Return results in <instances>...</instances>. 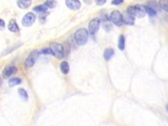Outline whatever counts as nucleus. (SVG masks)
I'll return each mask as SVG.
<instances>
[{
    "instance_id": "nucleus-1",
    "label": "nucleus",
    "mask_w": 168,
    "mask_h": 126,
    "mask_svg": "<svg viewBox=\"0 0 168 126\" xmlns=\"http://www.w3.org/2000/svg\"><path fill=\"white\" fill-rule=\"evenodd\" d=\"M73 38L78 46H85L86 44H87L88 38H89V31L87 29H85V28H81V29L75 31V33H74V35H73Z\"/></svg>"
},
{
    "instance_id": "nucleus-2",
    "label": "nucleus",
    "mask_w": 168,
    "mask_h": 126,
    "mask_svg": "<svg viewBox=\"0 0 168 126\" xmlns=\"http://www.w3.org/2000/svg\"><path fill=\"white\" fill-rule=\"evenodd\" d=\"M127 13L134 18H143L146 16V8L141 5H131L127 8Z\"/></svg>"
},
{
    "instance_id": "nucleus-3",
    "label": "nucleus",
    "mask_w": 168,
    "mask_h": 126,
    "mask_svg": "<svg viewBox=\"0 0 168 126\" xmlns=\"http://www.w3.org/2000/svg\"><path fill=\"white\" fill-rule=\"evenodd\" d=\"M51 50L53 52V55L56 56L57 58L61 59L64 56H66V53H65V48L62 44L60 43H53L51 44Z\"/></svg>"
},
{
    "instance_id": "nucleus-4",
    "label": "nucleus",
    "mask_w": 168,
    "mask_h": 126,
    "mask_svg": "<svg viewBox=\"0 0 168 126\" xmlns=\"http://www.w3.org/2000/svg\"><path fill=\"white\" fill-rule=\"evenodd\" d=\"M109 20L111 21L113 24H115L116 26L120 27L123 24V15L121 14V11L119 10H113L109 15Z\"/></svg>"
},
{
    "instance_id": "nucleus-5",
    "label": "nucleus",
    "mask_w": 168,
    "mask_h": 126,
    "mask_svg": "<svg viewBox=\"0 0 168 126\" xmlns=\"http://www.w3.org/2000/svg\"><path fill=\"white\" fill-rule=\"evenodd\" d=\"M39 53L40 52H39L38 50H34L30 53V55L28 56L27 59L25 60V65H26V67H32L35 64L37 58H38V56H39Z\"/></svg>"
},
{
    "instance_id": "nucleus-6",
    "label": "nucleus",
    "mask_w": 168,
    "mask_h": 126,
    "mask_svg": "<svg viewBox=\"0 0 168 126\" xmlns=\"http://www.w3.org/2000/svg\"><path fill=\"white\" fill-rule=\"evenodd\" d=\"M36 20V16L33 13H28L23 17L22 19V24L24 27H30L33 25V23Z\"/></svg>"
},
{
    "instance_id": "nucleus-7",
    "label": "nucleus",
    "mask_w": 168,
    "mask_h": 126,
    "mask_svg": "<svg viewBox=\"0 0 168 126\" xmlns=\"http://www.w3.org/2000/svg\"><path fill=\"white\" fill-rule=\"evenodd\" d=\"M100 23H101V20H100L99 18H95V19H93V20H91V22L89 23V30H88L89 33L94 35L98 30H99Z\"/></svg>"
},
{
    "instance_id": "nucleus-8",
    "label": "nucleus",
    "mask_w": 168,
    "mask_h": 126,
    "mask_svg": "<svg viewBox=\"0 0 168 126\" xmlns=\"http://www.w3.org/2000/svg\"><path fill=\"white\" fill-rule=\"evenodd\" d=\"M65 4L71 10H78L81 8V3L80 0H65Z\"/></svg>"
},
{
    "instance_id": "nucleus-9",
    "label": "nucleus",
    "mask_w": 168,
    "mask_h": 126,
    "mask_svg": "<svg viewBox=\"0 0 168 126\" xmlns=\"http://www.w3.org/2000/svg\"><path fill=\"white\" fill-rule=\"evenodd\" d=\"M16 72H17V67L13 66V65H8L3 69V74H3V78H9Z\"/></svg>"
},
{
    "instance_id": "nucleus-10",
    "label": "nucleus",
    "mask_w": 168,
    "mask_h": 126,
    "mask_svg": "<svg viewBox=\"0 0 168 126\" xmlns=\"http://www.w3.org/2000/svg\"><path fill=\"white\" fill-rule=\"evenodd\" d=\"M122 15H123V23H125L127 25H134L135 18L132 15H130L128 13L122 14Z\"/></svg>"
},
{
    "instance_id": "nucleus-11",
    "label": "nucleus",
    "mask_w": 168,
    "mask_h": 126,
    "mask_svg": "<svg viewBox=\"0 0 168 126\" xmlns=\"http://www.w3.org/2000/svg\"><path fill=\"white\" fill-rule=\"evenodd\" d=\"M7 28H8V30L10 32H19V31H20V28H19L18 23L16 22V20H13V19L9 21Z\"/></svg>"
},
{
    "instance_id": "nucleus-12",
    "label": "nucleus",
    "mask_w": 168,
    "mask_h": 126,
    "mask_svg": "<svg viewBox=\"0 0 168 126\" xmlns=\"http://www.w3.org/2000/svg\"><path fill=\"white\" fill-rule=\"evenodd\" d=\"M31 3H32V0H18L17 1L18 6L22 9L28 8L30 5H31Z\"/></svg>"
},
{
    "instance_id": "nucleus-13",
    "label": "nucleus",
    "mask_w": 168,
    "mask_h": 126,
    "mask_svg": "<svg viewBox=\"0 0 168 126\" xmlns=\"http://www.w3.org/2000/svg\"><path fill=\"white\" fill-rule=\"evenodd\" d=\"M22 45H23L22 43H18V44H16L15 46H9V48H7L5 51H3V52L1 53V56H5V55L9 54V53L13 52V51H15V50H17V49H19V48H20V46H22Z\"/></svg>"
},
{
    "instance_id": "nucleus-14",
    "label": "nucleus",
    "mask_w": 168,
    "mask_h": 126,
    "mask_svg": "<svg viewBox=\"0 0 168 126\" xmlns=\"http://www.w3.org/2000/svg\"><path fill=\"white\" fill-rule=\"evenodd\" d=\"M113 55H115V51H113V49L108 48V49H106V50L104 51L103 57H104V59H105L106 61H109V60L113 57Z\"/></svg>"
},
{
    "instance_id": "nucleus-15",
    "label": "nucleus",
    "mask_w": 168,
    "mask_h": 126,
    "mask_svg": "<svg viewBox=\"0 0 168 126\" xmlns=\"http://www.w3.org/2000/svg\"><path fill=\"white\" fill-rule=\"evenodd\" d=\"M69 64L67 61H63L61 64H60V70H61L62 74H67L69 72Z\"/></svg>"
},
{
    "instance_id": "nucleus-16",
    "label": "nucleus",
    "mask_w": 168,
    "mask_h": 126,
    "mask_svg": "<svg viewBox=\"0 0 168 126\" xmlns=\"http://www.w3.org/2000/svg\"><path fill=\"white\" fill-rule=\"evenodd\" d=\"M33 10L38 14H46V11H48V6H46V4H41V5L35 6V8H33Z\"/></svg>"
},
{
    "instance_id": "nucleus-17",
    "label": "nucleus",
    "mask_w": 168,
    "mask_h": 126,
    "mask_svg": "<svg viewBox=\"0 0 168 126\" xmlns=\"http://www.w3.org/2000/svg\"><path fill=\"white\" fill-rule=\"evenodd\" d=\"M22 83V80H21L20 78H11L10 80H8V85L9 86H17L19 84Z\"/></svg>"
},
{
    "instance_id": "nucleus-18",
    "label": "nucleus",
    "mask_w": 168,
    "mask_h": 126,
    "mask_svg": "<svg viewBox=\"0 0 168 126\" xmlns=\"http://www.w3.org/2000/svg\"><path fill=\"white\" fill-rule=\"evenodd\" d=\"M118 46L121 51H124V49H125V36L124 35H120V37H119Z\"/></svg>"
},
{
    "instance_id": "nucleus-19",
    "label": "nucleus",
    "mask_w": 168,
    "mask_h": 126,
    "mask_svg": "<svg viewBox=\"0 0 168 126\" xmlns=\"http://www.w3.org/2000/svg\"><path fill=\"white\" fill-rule=\"evenodd\" d=\"M144 8H146V13L148 14L150 17H155V16L157 15V11H156V9L152 8L151 6L146 5V6H144Z\"/></svg>"
},
{
    "instance_id": "nucleus-20",
    "label": "nucleus",
    "mask_w": 168,
    "mask_h": 126,
    "mask_svg": "<svg viewBox=\"0 0 168 126\" xmlns=\"http://www.w3.org/2000/svg\"><path fill=\"white\" fill-rule=\"evenodd\" d=\"M159 6L163 10L168 13V0H160L159 1Z\"/></svg>"
},
{
    "instance_id": "nucleus-21",
    "label": "nucleus",
    "mask_w": 168,
    "mask_h": 126,
    "mask_svg": "<svg viewBox=\"0 0 168 126\" xmlns=\"http://www.w3.org/2000/svg\"><path fill=\"white\" fill-rule=\"evenodd\" d=\"M18 93H19V95L21 96V98H23L24 100H27L28 99V93H27V91L25 90V89L21 88V89L18 90Z\"/></svg>"
},
{
    "instance_id": "nucleus-22",
    "label": "nucleus",
    "mask_w": 168,
    "mask_h": 126,
    "mask_svg": "<svg viewBox=\"0 0 168 126\" xmlns=\"http://www.w3.org/2000/svg\"><path fill=\"white\" fill-rule=\"evenodd\" d=\"M44 4L48 6V8H54L56 5H57V2H56L55 0H46Z\"/></svg>"
},
{
    "instance_id": "nucleus-23",
    "label": "nucleus",
    "mask_w": 168,
    "mask_h": 126,
    "mask_svg": "<svg viewBox=\"0 0 168 126\" xmlns=\"http://www.w3.org/2000/svg\"><path fill=\"white\" fill-rule=\"evenodd\" d=\"M41 53H43V55H53V52H52V50H51V48L43 49V50H41Z\"/></svg>"
},
{
    "instance_id": "nucleus-24",
    "label": "nucleus",
    "mask_w": 168,
    "mask_h": 126,
    "mask_svg": "<svg viewBox=\"0 0 168 126\" xmlns=\"http://www.w3.org/2000/svg\"><path fill=\"white\" fill-rule=\"evenodd\" d=\"M123 2H124V0H113V1H111V4H113V5H120Z\"/></svg>"
},
{
    "instance_id": "nucleus-25",
    "label": "nucleus",
    "mask_w": 168,
    "mask_h": 126,
    "mask_svg": "<svg viewBox=\"0 0 168 126\" xmlns=\"http://www.w3.org/2000/svg\"><path fill=\"white\" fill-rule=\"evenodd\" d=\"M4 28H5V22L2 19H0V31L4 30Z\"/></svg>"
},
{
    "instance_id": "nucleus-26",
    "label": "nucleus",
    "mask_w": 168,
    "mask_h": 126,
    "mask_svg": "<svg viewBox=\"0 0 168 126\" xmlns=\"http://www.w3.org/2000/svg\"><path fill=\"white\" fill-rule=\"evenodd\" d=\"M106 1H107V0H96L95 2H96L97 5H103Z\"/></svg>"
},
{
    "instance_id": "nucleus-27",
    "label": "nucleus",
    "mask_w": 168,
    "mask_h": 126,
    "mask_svg": "<svg viewBox=\"0 0 168 126\" xmlns=\"http://www.w3.org/2000/svg\"><path fill=\"white\" fill-rule=\"evenodd\" d=\"M0 85H1V78H0Z\"/></svg>"
}]
</instances>
